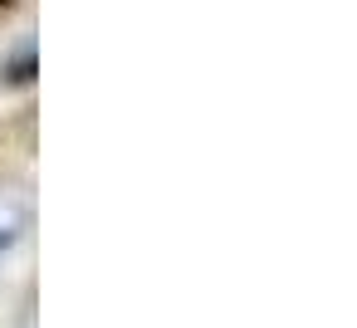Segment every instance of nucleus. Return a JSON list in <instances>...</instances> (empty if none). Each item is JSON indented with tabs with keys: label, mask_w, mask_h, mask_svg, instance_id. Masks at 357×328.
I'll list each match as a JSON object with an SVG mask.
<instances>
[{
	"label": "nucleus",
	"mask_w": 357,
	"mask_h": 328,
	"mask_svg": "<svg viewBox=\"0 0 357 328\" xmlns=\"http://www.w3.org/2000/svg\"><path fill=\"white\" fill-rule=\"evenodd\" d=\"M15 235H20V211L15 206H0V255L15 245Z\"/></svg>",
	"instance_id": "f257e3e1"
}]
</instances>
